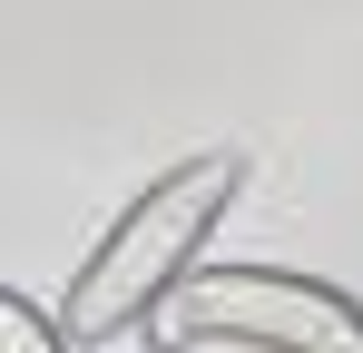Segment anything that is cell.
Here are the masks:
<instances>
[{
	"label": "cell",
	"instance_id": "obj_3",
	"mask_svg": "<svg viewBox=\"0 0 363 353\" xmlns=\"http://www.w3.org/2000/svg\"><path fill=\"white\" fill-rule=\"evenodd\" d=\"M69 334H60V314H40L20 285H0V353H60Z\"/></svg>",
	"mask_w": 363,
	"mask_h": 353
},
{
	"label": "cell",
	"instance_id": "obj_1",
	"mask_svg": "<svg viewBox=\"0 0 363 353\" xmlns=\"http://www.w3.org/2000/svg\"><path fill=\"white\" fill-rule=\"evenodd\" d=\"M236 196H245V147H196L167 176H147L108 216V235L79 255V275L60 294V334L69 344H118L147 314H167L177 275L206 255V235L226 226Z\"/></svg>",
	"mask_w": 363,
	"mask_h": 353
},
{
	"label": "cell",
	"instance_id": "obj_2",
	"mask_svg": "<svg viewBox=\"0 0 363 353\" xmlns=\"http://www.w3.org/2000/svg\"><path fill=\"white\" fill-rule=\"evenodd\" d=\"M177 344L236 353H363V304L344 285H314L295 265H186L177 275Z\"/></svg>",
	"mask_w": 363,
	"mask_h": 353
}]
</instances>
